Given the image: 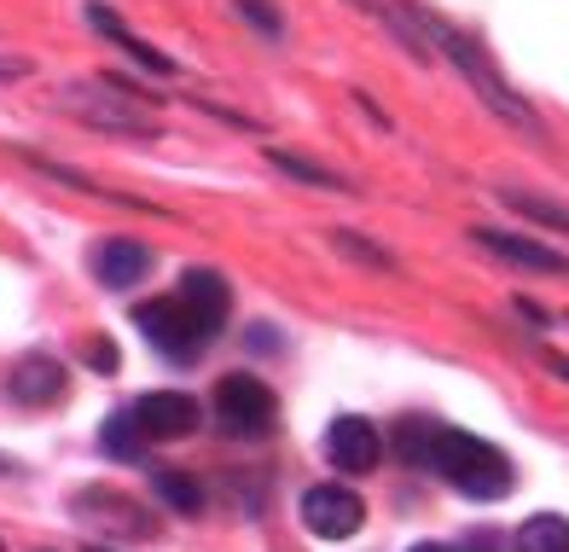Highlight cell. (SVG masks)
I'll return each instance as SVG.
<instances>
[{"instance_id":"1","label":"cell","mask_w":569,"mask_h":552,"mask_svg":"<svg viewBox=\"0 0 569 552\" xmlns=\"http://www.w3.org/2000/svg\"><path fill=\"white\" fill-rule=\"evenodd\" d=\"M425 465L442 477L448 489H459L465 501H506L511 494V460L482 436H465V431H430V448H425Z\"/></svg>"},{"instance_id":"2","label":"cell","mask_w":569,"mask_h":552,"mask_svg":"<svg viewBox=\"0 0 569 552\" xmlns=\"http://www.w3.org/2000/svg\"><path fill=\"white\" fill-rule=\"evenodd\" d=\"M430 30L442 36V47L453 52V65H459V76H465V82H471V88L482 93V105H488V111H495L500 122H511V128H523V135H540V117H535L529 105H523V93H517V88L506 82V76H500L495 65L482 59V47H477L471 36H459V30H448V23H430Z\"/></svg>"},{"instance_id":"3","label":"cell","mask_w":569,"mask_h":552,"mask_svg":"<svg viewBox=\"0 0 569 552\" xmlns=\"http://www.w3.org/2000/svg\"><path fill=\"white\" fill-rule=\"evenodd\" d=\"M134 326L146 332V344L163 349L169 361H198L203 349H210V337H216V326L203 321V314L180 297V292L140 303V308H134Z\"/></svg>"},{"instance_id":"4","label":"cell","mask_w":569,"mask_h":552,"mask_svg":"<svg viewBox=\"0 0 569 552\" xmlns=\"http://www.w3.org/2000/svg\"><path fill=\"white\" fill-rule=\"evenodd\" d=\"M216 418L232 431V436H268L273 431V418H279V402H273V390L262 378H250V373H232L216 384Z\"/></svg>"},{"instance_id":"5","label":"cell","mask_w":569,"mask_h":552,"mask_svg":"<svg viewBox=\"0 0 569 552\" xmlns=\"http://www.w3.org/2000/svg\"><path fill=\"white\" fill-rule=\"evenodd\" d=\"M302 523H308V535H320V541H349V535H360V523H367V501L343 483H315L302 494Z\"/></svg>"},{"instance_id":"6","label":"cell","mask_w":569,"mask_h":552,"mask_svg":"<svg viewBox=\"0 0 569 552\" xmlns=\"http://www.w3.org/2000/svg\"><path fill=\"white\" fill-rule=\"evenodd\" d=\"M64 111L82 117L88 128H106V135H134V140H151V135H158V122H151V117L122 111V99H106V82H99V88L76 82V88L64 93Z\"/></svg>"},{"instance_id":"7","label":"cell","mask_w":569,"mask_h":552,"mask_svg":"<svg viewBox=\"0 0 569 552\" xmlns=\"http://www.w3.org/2000/svg\"><path fill=\"white\" fill-rule=\"evenodd\" d=\"M128 413H134L146 442H180V436L198 431V402L180 396V390H151V396H140Z\"/></svg>"},{"instance_id":"8","label":"cell","mask_w":569,"mask_h":552,"mask_svg":"<svg viewBox=\"0 0 569 552\" xmlns=\"http://www.w3.org/2000/svg\"><path fill=\"white\" fill-rule=\"evenodd\" d=\"M383 454V442H378V425L372 418H360V413H338L326 425V460L338 465V471H372Z\"/></svg>"},{"instance_id":"9","label":"cell","mask_w":569,"mask_h":552,"mask_svg":"<svg viewBox=\"0 0 569 552\" xmlns=\"http://www.w3.org/2000/svg\"><path fill=\"white\" fill-rule=\"evenodd\" d=\"M471 239L488 250L511 262V268H535V274H569V256L552 250V245H535V239H517V233H500V227H471Z\"/></svg>"},{"instance_id":"10","label":"cell","mask_w":569,"mask_h":552,"mask_svg":"<svg viewBox=\"0 0 569 552\" xmlns=\"http://www.w3.org/2000/svg\"><path fill=\"white\" fill-rule=\"evenodd\" d=\"M12 396L23 407H41V402H59L64 396V366L53 355H23L12 366Z\"/></svg>"},{"instance_id":"11","label":"cell","mask_w":569,"mask_h":552,"mask_svg":"<svg viewBox=\"0 0 569 552\" xmlns=\"http://www.w3.org/2000/svg\"><path fill=\"white\" fill-rule=\"evenodd\" d=\"M99 285H111V292H128V285H140L146 268H151V250L140 239H111L106 250H99Z\"/></svg>"},{"instance_id":"12","label":"cell","mask_w":569,"mask_h":552,"mask_svg":"<svg viewBox=\"0 0 569 552\" xmlns=\"http://www.w3.org/2000/svg\"><path fill=\"white\" fill-rule=\"evenodd\" d=\"M180 297H187L203 321H210L216 332L227 326V308H232V297H227V279L221 274H210V268H187L180 274Z\"/></svg>"},{"instance_id":"13","label":"cell","mask_w":569,"mask_h":552,"mask_svg":"<svg viewBox=\"0 0 569 552\" xmlns=\"http://www.w3.org/2000/svg\"><path fill=\"white\" fill-rule=\"evenodd\" d=\"M88 23H93L99 36H111V41H117V47L128 52V59H140L146 70H158V76H169V70H174V59H169V52H158V47H146L140 36H128L122 23H117V12H111V7H99V0H93V7H88Z\"/></svg>"},{"instance_id":"14","label":"cell","mask_w":569,"mask_h":552,"mask_svg":"<svg viewBox=\"0 0 569 552\" xmlns=\"http://www.w3.org/2000/svg\"><path fill=\"white\" fill-rule=\"evenodd\" d=\"M511 552H569V518H558V512H535L523 530H517Z\"/></svg>"},{"instance_id":"15","label":"cell","mask_w":569,"mask_h":552,"mask_svg":"<svg viewBox=\"0 0 569 552\" xmlns=\"http://www.w3.org/2000/svg\"><path fill=\"white\" fill-rule=\"evenodd\" d=\"M151 483H158V494H163L180 518H192V512L203 506V489L187 477V471H174V465H158V471H151Z\"/></svg>"},{"instance_id":"16","label":"cell","mask_w":569,"mask_h":552,"mask_svg":"<svg viewBox=\"0 0 569 552\" xmlns=\"http://www.w3.org/2000/svg\"><path fill=\"white\" fill-rule=\"evenodd\" d=\"M517 216H529L540 227H552V233H569V204H552V198H540V193H500Z\"/></svg>"},{"instance_id":"17","label":"cell","mask_w":569,"mask_h":552,"mask_svg":"<svg viewBox=\"0 0 569 552\" xmlns=\"http://www.w3.org/2000/svg\"><path fill=\"white\" fill-rule=\"evenodd\" d=\"M106 448H111L117 460H134V454L146 448V436H140V425H134V413H117L111 425H106Z\"/></svg>"},{"instance_id":"18","label":"cell","mask_w":569,"mask_h":552,"mask_svg":"<svg viewBox=\"0 0 569 552\" xmlns=\"http://www.w3.org/2000/svg\"><path fill=\"white\" fill-rule=\"evenodd\" d=\"M268 164H273V169H284V175L315 180V187H343V175H331V169H320V164H302V157H291V151H268Z\"/></svg>"},{"instance_id":"19","label":"cell","mask_w":569,"mask_h":552,"mask_svg":"<svg viewBox=\"0 0 569 552\" xmlns=\"http://www.w3.org/2000/svg\"><path fill=\"white\" fill-rule=\"evenodd\" d=\"M232 7H239V12L256 23V30L268 36V41H273V36H284V18L273 12V0H232Z\"/></svg>"},{"instance_id":"20","label":"cell","mask_w":569,"mask_h":552,"mask_svg":"<svg viewBox=\"0 0 569 552\" xmlns=\"http://www.w3.org/2000/svg\"><path fill=\"white\" fill-rule=\"evenodd\" d=\"M88 366H106V373H111V366H117V349H111V344H93V349H88Z\"/></svg>"},{"instance_id":"21","label":"cell","mask_w":569,"mask_h":552,"mask_svg":"<svg viewBox=\"0 0 569 552\" xmlns=\"http://www.w3.org/2000/svg\"><path fill=\"white\" fill-rule=\"evenodd\" d=\"M547 366H552L558 378H569V361H563V355H547Z\"/></svg>"},{"instance_id":"22","label":"cell","mask_w":569,"mask_h":552,"mask_svg":"<svg viewBox=\"0 0 569 552\" xmlns=\"http://www.w3.org/2000/svg\"><path fill=\"white\" fill-rule=\"evenodd\" d=\"M412 552H453V546H442V541H425V546H412Z\"/></svg>"},{"instance_id":"23","label":"cell","mask_w":569,"mask_h":552,"mask_svg":"<svg viewBox=\"0 0 569 552\" xmlns=\"http://www.w3.org/2000/svg\"><path fill=\"white\" fill-rule=\"evenodd\" d=\"M0 471H12V465H7V460H0Z\"/></svg>"},{"instance_id":"24","label":"cell","mask_w":569,"mask_h":552,"mask_svg":"<svg viewBox=\"0 0 569 552\" xmlns=\"http://www.w3.org/2000/svg\"><path fill=\"white\" fill-rule=\"evenodd\" d=\"M88 552H106V546H88Z\"/></svg>"}]
</instances>
